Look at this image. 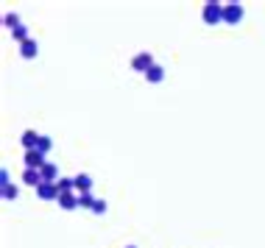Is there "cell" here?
Wrapping results in <instances>:
<instances>
[{"instance_id":"8fae6325","label":"cell","mask_w":265,"mask_h":248,"mask_svg":"<svg viewBox=\"0 0 265 248\" xmlns=\"http://www.w3.org/2000/svg\"><path fill=\"white\" fill-rule=\"evenodd\" d=\"M42 173V181H59L62 176H59V168H56L53 162H45V168L39 170Z\"/></svg>"},{"instance_id":"8992f818","label":"cell","mask_w":265,"mask_h":248,"mask_svg":"<svg viewBox=\"0 0 265 248\" xmlns=\"http://www.w3.org/2000/svg\"><path fill=\"white\" fill-rule=\"evenodd\" d=\"M39 137L42 134H36V131H33V128H28V131H22V148H25V151H36V145H39Z\"/></svg>"},{"instance_id":"3957f363","label":"cell","mask_w":265,"mask_h":248,"mask_svg":"<svg viewBox=\"0 0 265 248\" xmlns=\"http://www.w3.org/2000/svg\"><path fill=\"white\" fill-rule=\"evenodd\" d=\"M59 187H56V181H42L39 187H36V198H42V201H59Z\"/></svg>"},{"instance_id":"2e32d148","label":"cell","mask_w":265,"mask_h":248,"mask_svg":"<svg viewBox=\"0 0 265 248\" xmlns=\"http://www.w3.org/2000/svg\"><path fill=\"white\" fill-rule=\"evenodd\" d=\"M50 148H53V140L42 134V137H39V145H36V151H39V154H48Z\"/></svg>"},{"instance_id":"d6986e66","label":"cell","mask_w":265,"mask_h":248,"mask_svg":"<svg viewBox=\"0 0 265 248\" xmlns=\"http://www.w3.org/2000/svg\"><path fill=\"white\" fill-rule=\"evenodd\" d=\"M92 212H95V215H103V212H106V201H103V198H98V201H95V206H92Z\"/></svg>"},{"instance_id":"9a60e30c","label":"cell","mask_w":265,"mask_h":248,"mask_svg":"<svg viewBox=\"0 0 265 248\" xmlns=\"http://www.w3.org/2000/svg\"><path fill=\"white\" fill-rule=\"evenodd\" d=\"M11 36H14V42H28V39H31V36H28V28H25V25H20V28H14V31H11Z\"/></svg>"},{"instance_id":"7a4b0ae2","label":"cell","mask_w":265,"mask_h":248,"mask_svg":"<svg viewBox=\"0 0 265 248\" xmlns=\"http://www.w3.org/2000/svg\"><path fill=\"white\" fill-rule=\"evenodd\" d=\"M240 20H243V6H240V3H226V6H223V23L237 25Z\"/></svg>"},{"instance_id":"5bb4252c","label":"cell","mask_w":265,"mask_h":248,"mask_svg":"<svg viewBox=\"0 0 265 248\" xmlns=\"http://www.w3.org/2000/svg\"><path fill=\"white\" fill-rule=\"evenodd\" d=\"M95 201H98V198H95L92 192H84V195H78V206H84V209H92V206H95Z\"/></svg>"},{"instance_id":"e0dca14e","label":"cell","mask_w":265,"mask_h":248,"mask_svg":"<svg viewBox=\"0 0 265 248\" xmlns=\"http://www.w3.org/2000/svg\"><path fill=\"white\" fill-rule=\"evenodd\" d=\"M3 23H6V28H11V31H14V28H20V17H17V14H6V17H3Z\"/></svg>"},{"instance_id":"ffe728a7","label":"cell","mask_w":265,"mask_h":248,"mask_svg":"<svg viewBox=\"0 0 265 248\" xmlns=\"http://www.w3.org/2000/svg\"><path fill=\"white\" fill-rule=\"evenodd\" d=\"M129 248H134V246H129Z\"/></svg>"},{"instance_id":"9c48e42d","label":"cell","mask_w":265,"mask_h":248,"mask_svg":"<svg viewBox=\"0 0 265 248\" xmlns=\"http://www.w3.org/2000/svg\"><path fill=\"white\" fill-rule=\"evenodd\" d=\"M92 190V176L89 173H78L76 176V192L78 195H84V192Z\"/></svg>"},{"instance_id":"ba28073f","label":"cell","mask_w":265,"mask_h":248,"mask_svg":"<svg viewBox=\"0 0 265 248\" xmlns=\"http://www.w3.org/2000/svg\"><path fill=\"white\" fill-rule=\"evenodd\" d=\"M22 184H28V187H33V190H36V187H39V184H42V173H39V170H22Z\"/></svg>"},{"instance_id":"4fadbf2b","label":"cell","mask_w":265,"mask_h":248,"mask_svg":"<svg viewBox=\"0 0 265 248\" xmlns=\"http://www.w3.org/2000/svg\"><path fill=\"white\" fill-rule=\"evenodd\" d=\"M56 187H59V192H76V179H67V176H62V179L56 181Z\"/></svg>"},{"instance_id":"5b68a950","label":"cell","mask_w":265,"mask_h":248,"mask_svg":"<svg viewBox=\"0 0 265 248\" xmlns=\"http://www.w3.org/2000/svg\"><path fill=\"white\" fill-rule=\"evenodd\" d=\"M25 168L42 170L45 168V154H39V151H25Z\"/></svg>"},{"instance_id":"6da1fadb","label":"cell","mask_w":265,"mask_h":248,"mask_svg":"<svg viewBox=\"0 0 265 248\" xmlns=\"http://www.w3.org/2000/svg\"><path fill=\"white\" fill-rule=\"evenodd\" d=\"M201 17H204V23H207V25L223 23V6H221V3H215V0H210V3H204Z\"/></svg>"},{"instance_id":"277c9868","label":"cell","mask_w":265,"mask_h":248,"mask_svg":"<svg viewBox=\"0 0 265 248\" xmlns=\"http://www.w3.org/2000/svg\"><path fill=\"white\" fill-rule=\"evenodd\" d=\"M132 67L137 70V73H148V70L154 67V56H151V53H148V50H140V53H137V56L132 59Z\"/></svg>"},{"instance_id":"52a82bcc","label":"cell","mask_w":265,"mask_h":248,"mask_svg":"<svg viewBox=\"0 0 265 248\" xmlns=\"http://www.w3.org/2000/svg\"><path fill=\"white\" fill-rule=\"evenodd\" d=\"M59 206L67 209V212H70V209H78V192H62V195H59Z\"/></svg>"},{"instance_id":"7c38bea8","label":"cell","mask_w":265,"mask_h":248,"mask_svg":"<svg viewBox=\"0 0 265 248\" xmlns=\"http://www.w3.org/2000/svg\"><path fill=\"white\" fill-rule=\"evenodd\" d=\"M145 81H148V84H159V81H165V70L159 67V64H154V67L145 73Z\"/></svg>"},{"instance_id":"ac0fdd59","label":"cell","mask_w":265,"mask_h":248,"mask_svg":"<svg viewBox=\"0 0 265 248\" xmlns=\"http://www.w3.org/2000/svg\"><path fill=\"white\" fill-rule=\"evenodd\" d=\"M17 187H14V184H3V198H6V201H14V198H17Z\"/></svg>"},{"instance_id":"30bf717a","label":"cell","mask_w":265,"mask_h":248,"mask_svg":"<svg viewBox=\"0 0 265 248\" xmlns=\"http://www.w3.org/2000/svg\"><path fill=\"white\" fill-rule=\"evenodd\" d=\"M36 53H39L36 39H28V42H22V45H20V56L22 59H36Z\"/></svg>"}]
</instances>
